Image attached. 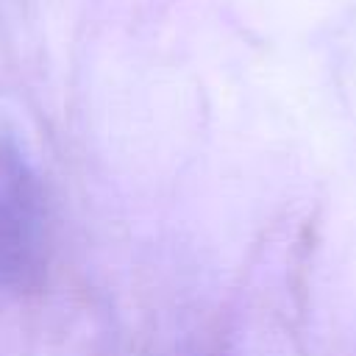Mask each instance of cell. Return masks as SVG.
Instances as JSON below:
<instances>
[{
    "instance_id": "cell-1",
    "label": "cell",
    "mask_w": 356,
    "mask_h": 356,
    "mask_svg": "<svg viewBox=\"0 0 356 356\" xmlns=\"http://www.w3.org/2000/svg\"><path fill=\"white\" fill-rule=\"evenodd\" d=\"M47 200L22 150L0 139V286L28 289L47 264Z\"/></svg>"
}]
</instances>
